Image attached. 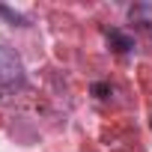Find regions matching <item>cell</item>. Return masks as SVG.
<instances>
[{
	"label": "cell",
	"instance_id": "2",
	"mask_svg": "<svg viewBox=\"0 0 152 152\" xmlns=\"http://www.w3.org/2000/svg\"><path fill=\"white\" fill-rule=\"evenodd\" d=\"M107 45H110L116 54H128V51L134 48V39H131L125 30H110V33H107Z\"/></svg>",
	"mask_w": 152,
	"mask_h": 152
},
{
	"label": "cell",
	"instance_id": "3",
	"mask_svg": "<svg viewBox=\"0 0 152 152\" xmlns=\"http://www.w3.org/2000/svg\"><path fill=\"white\" fill-rule=\"evenodd\" d=\"M0 15H6L12 24H24V15H21V12H15V9H6V6H0Z\"/></svg>",
	"mask_w": 152,
	"mask_h": 152
},
{
	"label": "cell",
	"instance_id": "1",
	"mask_svg": "<svg viewBox=\"0 0 152 152\" xmlns=\"http://www.w3.org/2000/svg\"><path fill=\"white\" fill-rule=\"evenodd\" d=\"M24 84H27V72L21 57L12 48L0 45V96H15L24 90Z\"/></svg>",
	"mask_w": 152,
	"mask_h": 152
}]
</instances>
